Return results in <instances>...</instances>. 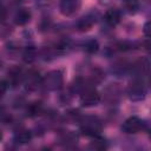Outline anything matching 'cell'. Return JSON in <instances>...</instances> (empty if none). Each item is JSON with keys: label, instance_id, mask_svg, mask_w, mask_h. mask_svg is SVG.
I'll use <instances>...</instances> for the list:
<instances>
[{"label": "cell", "instance_id": "cell-17", "mask_svg": "<svg viewBox=\"0 0 151 151\" xmlns=\"http://www.w3.org/2000/svg\"><path fill=\"white\" fill-rule=\"evenodd\" d=\"M98 48H99L98 41L94 40V39H91L85 44V51L88 52V53H96L98 51Z\"/></svg>", "mask_w": 151, "mask_h": 151}, {"label": "cell", "instance_id": "cell-9", "mask_svg": "<svg viewBox=\"0 0 151 151\" xmlns=\"http://www.w3.org/2000/svg\"><path fill=\"white\" fill-rule=\"evenodd\" d=\"M22 80V71L21 68L14 66L8 71V83L12 86H17Z\"/></svg>", "mask_w": 151, "mask_h": 151}, {"label": "cell", "instance_id": "cell-14", "mask_svg": "<svg viewBox=\"0 0 151 151\" xmlns=\"http://www.w3.org/2000/svg\"><path fill=\"white\" fill-rule=\"evenodd\" d=\"M22 57H24V60H25L26 63H28V64L33 63V61L35 60V57H37V50H35V47H34V46H28V47H26V50L24 51Z\"/></svg>", "mask_w": 151, "mask_h": 151}, {"label": "cell", "instance_id": "cell-18", "mask_svg": "<svg viewBox=\"0 0 151 151\" xmlns=\"http://www.w3.org/2000/svg\"><path fill=\"white\" fill-rule=\"evenodd\" d=\"M7 86H8L7 81L4 80V79H0V97L5 94V92H6V90H7Z\"/></svg>", "mask_w": 151, "mask_h": 151}, {"label": "cell", "instance_id": "cell-7", "mask_svg": "<svg viewBox=\"0 0 151 151\" xmlns=\"http://www.w3.org/2000/svg\"><path fill=\"white\" fill-rule=\"evenodd\" d=\"M31 18H32L31 11H29L28 8L22 7V8H20V9L17 11L15 17H14V21H15V24H17L18 26H25L26 24L29 22Z\"/></svg>", "mask_w": 151, "mask_h": 151}, {"label": "cell", "instance_id": "cell-11", "mask_svg": "<svg viewBox=\"0 0 151 151\" xmlns=\"http://www.w3.org/2000/svg\"><path fill=\"white\" fill-rule=\"evenodd\" d=\"M14 139L19 144H26L32 139V133L28 130H20V131H18L15 133Z\"/></svg>", "mask_w": 151, "mask_h": 151}, {"label": "cell", "instance_id": "cell-6", "mask_svg": "<svg viewBox=\"0 0 151 151\" xmlns=\"http://www.w3.org/2000/svg\"><path fill=\"white\" fill-rule=\"evenodd\" d=\"M80 7V0H60L59 2V8L60 12L66 15H73Z\"/></svg>", "mask_w": 151, "mask_h": 151}, {"label": "cell", "instance_id": "cell-19", "mask_svg": "<svg viewBox=\"0 0 151 151\" xmlns=\"http://www.w3.org/2000/svg\"><path fill=\"white\" fill-rule=\"evenodd\" d=\"M143 32H144V34H145L147 38L150 37V21L145 22V25H144V28H143Z\"/></svg>", "mask_w": 151, "mask_h": 151}, {"label": "cell", "instance_id": "cell-16", "mask_svg": "<svg viewBox=\"0 0 151 151\" xmlns=\"http://www.w3.org/2000/svg\"><path fill=\"white\" fill-rule=\"evenodd\" d=\"M27 112H28V114L32 116V117L39 116V114L42 112V105H41V103L35 101V103L29 104V106L27 107Z\"/></svg>", "mask_w": 151, "mask_h": 151}, {"label": "cell", "instance_id": "cell-20", "mask_svg": "<svg viewBox=\"0 0 151 151\" xmlns=\"http://www.w3.org/2000/svg\"><path fill=\"white\" fill-rule=\"evenodd\" d=\"M1 139H2V130L0 129V140H1Z\"/></svg>", "mask_w": 151, "mask_h": 151}, {"label": "cell", "instance_id": "cell-15", "mask_svg": "<svg viewBox=\"0 0 151 151\" xmlns=\"http://www.w3.org/2000/svg\"><path fill=\"white\" fill-rule=\"evenodd\" d=\"M92 138H93V140H92V143H91V147H93V149H96V150H104V149L107 147L106 140H105L104 138L99 137V134H98V136H94V137H92Z\"/></svg>", "mask_w": 151, "mask_h": 151}, {"label": "cell", "instance_id": "cell-3", "mask_svg": "<svg viewBox=\"0 0 151 151\" xmlns=\"http://www.w3.org/2000/svg\"><path fill=\"white\" fill-rule=\"evenodd\" d=\"M127 94H129V98L131 100H142V99H144V97L146 94V88H145L144 81L140 78L134 79L129 86Z\"/></svg>", "mask_w": 151, "mask_h": 151}, {"label": "cell", "instance_id": "cell-10", "mask_svg": "<svg viewBox=\"0 0 151 151\" xmlns=\"http://www.w3.org/2000/svg\"><path fill=\"white\" fill-rule=\"evenodd\" d=\"M94 22H96V18H94L93 15L88 14V15H86V17H83V18L78 21L77 27H78L79 31L85 32V31L91 29V27L94 25Z\"/></svg>", "mask_w": 151, "mask_h": 151}, {"label": "cell", "instance_id": "cell-1", "mask_svg": "<svg viewBox=\"0 0 151 151\" xmlns=\"http://www.w3.org/2000/svg\"><path fill=\"white\" fill-rule=\"evenodd\" d=\"M101 129H103L101 122L97 117L88 116L83 118L80 122V130L86 136H90V137L98 136L101 132Z\"/></svg>", "mask_w": 151, "mask_h": 151}, {"label": "cell", "instance_id": "cell-2", "mask_svg": "<svg viewBox=\"0 0 151 151\" xmlns=\"http://www.w3.org/2000/svg\"><path fill=\"white\" fill-rule=\"evenodd\" d=\"M42 85L48 91H57L61 87L64 83V77L60 71H51L42 78Z\"/></svg>", "mask_w": 151, "mask_h": 151}, {"label": "cell", "instance_id": "cell-12", "mask_svg": "<svg viewBox=\"0 0 151 151\" xmlns=\"http://www.w3.org/2000/svg\"><path fill=\"white\" fill-rule=\"evenodd\" d=\"M38 83H39V74L34 71H31L27 76H26V84H27V87L29 90H33L38 86Z\"/></svg>", "mask_w": 151, "mask_h": 151}, {"label": "cell", "instance_id": "cell-4", "mask_svg": "<svg viewBox=\"0 0 151 151\" xmlns=\"http://www.w3.org/2000/svg\"><path fill=\"white\" fill-rule=\"evenodd\" d=\"M144 127H145V123L140 118H138L136 116H132V117H129L123 123L122 130L127 134H133V133L140 132L142 130H144Z\"/></svg>", "mask_w": 151, "mask_h": 151}, {"label": "cell", "instance_id": "cell-5", "mask_svg": "<svg viewBox=\"0 0 151 151\" xmlns=\"http://www.w3.org/2000/svg\"><path fill=\"white\" fill-rule=\"evenodd\" d=\"M99 101H100V94H99V92L97 90H94L92 87H88V88H85L81 92L80 103H81L83 106H86V107L94 106Z\"/></svg>", "mask_w": 151, "mask_h": 151}, {"label": "cell", "instance_id": "cell-13", "mask_svg": "<svg viewBox=\"0 0 151 151\" xmlns=\"http://www.w3.org/2000/svg\"><path fill=\"white\" fill-rule=\"evenodd\" d=\"M123 6L126 12L133 14L139 9V0H123Z\"/></svg>", "mask_w": 151, "mask_h": 151}, {"label": "cell", "instance_id": "cell-8", "mask_svg": "<svg viewBox=\"0 0 151 151\" xmlns=\"http://www.w3.org/2000/svg\"><path fill=\"white\" fill-rule=\"evenodd\" d=\"M104 20L107 25L110 26H116L119 24L120 21V12L116 8H111V9H107L105 12V15H104Z\"/></svg>", "mask_w": 151, "mask_h": 151}]
</instances>
